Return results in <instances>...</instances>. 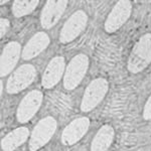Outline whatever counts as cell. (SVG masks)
Here are the masks:
<instances>
[{"label": "cell", "mask_w": 151, "mask_h": 151, "mask_svg": "<svg viewBox=\"0 0 151 151\" xmlns=\"http://www.w3.org/2000/svg\"><path fill=\"white\" fill-rule=\"evenodd\" d=\"M90 120L87 117H80L73 120L65 126L62 133V143L65 146H72L79 142L88 132Z\"/></svg>", "instance_id": "9c48e42d"}, {"label": "cell", "mask_w": 151, "mask_h": 151, "mask_svg": "<svg viewBox=\"0 0 151 151\" xmlns=\"http://www.w3.org/2000/svg\"><path fill=\"white\" fill-rule=\"evenodd\" d=\"M42 99L43 94L38 90H33L28 94H26L18 105L17 113H16L18 122H28L40 110L41 103H42Z\"/></svg>", "instance_id": "ba28073f"}, {"label": "cell", "mask_w": 151, "mask_h": 151, "mask_svg": "<svg viewBox=\"0 0 151 151\" xmlns=\"http://www.w3.org/2000/svg\"><path fill=\"white\" fill-rule=\"evenodd\" d=\"M0 85H1V86H0V89H1V91H0V92H1V95H2V92H3V84H2V82L0 83Z\"/></svg>", "instance_id": "d6986e66"}, {"label": "cell", "mask_w": 151, "mask_h": 151, "mask_svg": "<svg viewBox=\"0 0 151 151\" xmlns=\"http://www.w3.org/2000/svg\"><path fill=\"white\" fill-rule=\"evenodd\" d=\"M151 64V33H146L138 40L128 58L127 69L138 74Z\"/></svg>", "instance_id": "6da1fadb"}, {"label": "cell", "mask_w": 151, "mask_h": 151, "mask_svg": "<svg viewBox=\"0 0 151 151\" xmlns=\"http://www.w3.org/2000/svg\"><path fill=\"white\" fill-rule=\"evenodd\" d=\"M50 42V40L47 33L43 31H40L28 40V42L23 47L21 57L25 60H29L37 57L48 47Z\"/></svg>", "instance_id": "4fadbf2b"}, {"label": "cell", "mask_w": 151, "mask_h": 151, "mask_svg": "<svg viewBox=\"0 0 151 151\" xmlns=\"http://www.w3.org/2000/svg\"><path fill=\"white\" fill-rule=\"evenodd\" d=\"M36 69L30 64L22 65L14 70L6 84L8 94H17L30 86L35 80Z\"/></svg>", "instance_id": "5b68a950"}, {"label": "cell", "mask_w": 151, "mask_h": 151, "mask_svg": "<svg viewBox=\"0 0 151 151\" xmlns=\"http://www.w3.org/2000/svg\"><path fill=\"white\" fill-rule=\"evenodd\" d=\"M142 115L145 120H151V95L149 96V98L147 99V101H146V103L144 105Z\"/></svg>", "instance_id": "e0dca14e"}, {"label": "cell", "mask_w": 151, "mask_h": 151, "mask_svg": "<svg viewBox=\"0 0 151 151\" xmlns=\"http://www.w3.org/2000/svg\"><path fill=\"white\" fill-rule=\"evenodd\" d=\"M109 90V83L104 78L93 80L87 87L81 102V110L85 113L92 111L103 101Z\"/></svg>", "instance_id": "277c9868"}, {"label": "cell", "mask_w": 151, "mask_h": 151, "mask_svg": "<svg viewBox=\"0 0 151 151\" xmlns=\"http://www.w3.org/2000/svg\"><path fill=\"white\" fill-rule=\"evenodd\" d=\"M21 47L17 41L8 42L3 48L0 58V75L1 77H5L12 72L15 68L18 60L20 58Z\"/></svg>", "instance_id": "7c38bea8"}, {"label": "cell", "mask_w": 151, "mask_h": 151, "mask_svg": "<svg viewBox=\"0 0 151 151\" xmlns=\"http://www.w3.org/2000/svg\"><path fill=\"white\" fill-rule=\"evenodd\" d=\"M57 121L52 116H47L36 124L30 134L28 142V148L30 151H37L43 147L52 139L57 130Z\"/></svg>", "instance_id": "3957f363"}, {"label": "cell", "mask_w": 151, "mask_h": 151, "mask_svg": "<svg viewBox=\"0 0 151 151\" xmlns=\"http://www.w3.org/2000/svg\"><path fill=\"white\" fill-rule=\"evenodd\" d=\"M29 130L26 127H19L9 132L1 140V148L3 151H14L27 140Z\"/></svg>", "instance_id": "9a60e30c"}, {"label": "cell", "mask_w": 151, "mask_h": 151, "mask_svg": "<svg viewBox=\"0 0 151 151\" xmlns=\"http://www.w3.org/2000/svg\"><path fill=\"white\" fill-rule=\"evenodd\" d=\"M115 131L109 124L103 125L95 135L91 144V151H108L114 140Z\"/></svg>", "instance_id": "5bb4252c"}, {"label": "cell", "mask_w": 151, "mask_h": 151, "mask_svg": "<svg viewBox=\"0 0 151 151\" xmlns=\"http://www.w3.org/2000/svg\"><path fill=\"white\" fill-rule=\"evenodd\" d=\"M88 24V15L84 10L75 11L69 19L65 22L60 32V42L69 43L75 40L83 31Z\"/></svg>", "instance_id": "8992f818"}, {"label": "cell", "mask_w": 151, "mask_h": 151, "mask_svg": "<svg viewBox=\"0 0 151 151\" xmlns=\"http://www.w3.org/2000/svg\"><path fill=\"white\" fill-rule=\"evenodd\" d=\"M68 6V1H53L48 0L45 2L41 11L40 23L45 29H50L58 22Z\"/></svg>", "instance_id": "30bf717a"}, {"label": "cell", "mask_w": 151, "mask_h": 151, "mask_svg": "<svg viewBox=\"0 0 151 151\" xmlns=\"http://www.w3.org/2000/svg\"><path fill=\"white\" fill-rule=\"evenodd\" d=\"M65 72V62L63 57H55L50 60L41 78V85L45 89H52L60 82Z\"/></svg>", "instance_id": "8fae6325"}, {"label": "cell", "mask_w": 151, "mask_h": 151, "mask_svg": "<svg viewBox=\"0 0 151 151\" xmlns=\"http://www.w3.org/2000/svg\"><path fill=\"white\" fill-rule=\"evenodd\" d=\"M89 69V58L85 53H79L70 60L64 75V87L67 90L76 89Z\"/></svg>", "instance_id": "7a4b0ae2"}, {"label": "cell", "mask_w": 151, "mask_h": 151, "mask_svg": "<svg viewBox=\"0 0 151 151\" xmlns=\"http://www.w3.org/2000/svg\"><path fill=\"white\" fill-rule=\"evenodd\" d=\"M38 5L37 0H32V1H20V0H15L12 3V12L15 17H22L27 14H30Z\"/></svg>", "instance_id": "2e32d148"}, {"label": "cell", "mask_w": 151, "mask_h": 151, "mask_svg": "<svg viewBox=\"0 0 151 151\" xmlns=\"http://www.w3.org/2000/svg\"><path fill=\"white\" fill-rule=\"evenodd\" d=\"M132 3L128 0H121L114 5L105 21L104 27L108 33H113L125 24L131 15Z\"/></svg>", "instance_id": "52a82bcc"}, {"label": "cell", "mask_w": 151, "mask_h": 151, "mask_svg": "<svg viewBox=\"0 0 151 151\" xmlns=\"http://www.w3.org/2000/svg\"><path fill=\"white\" fill-rule=\"evenodd\" d=\"M10 27V21L6 18H1L0 20V36L3 37Z\"/></svg>", "instance_id": "ac0fdd59"}]
</instances>
